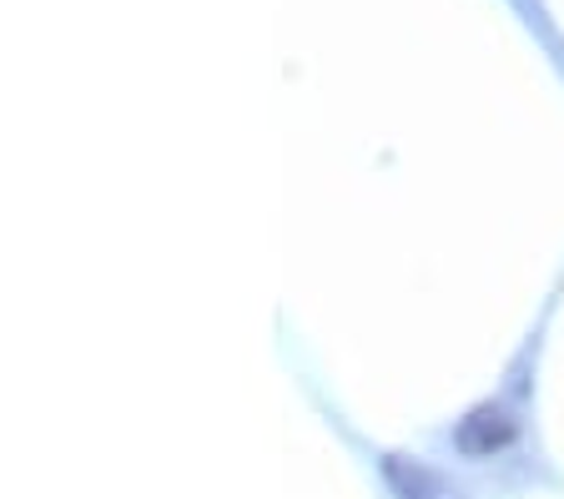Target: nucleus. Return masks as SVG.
Masks as SVG:
<instances>
[{"mask_svg":"<svg viewBox=\"0 0 564 499\" xmlns=\"http://www.w3.org/2000/svg\"><path fill=\"white\" fill-rule=\"evenodd\" d=\"M378 469H383V485L393 499H464V489L444 469L413 459V454H383Z\"/></svg>","mask_w":564,"mask_h":499,"instance_id":"nucleus-2","label":"nucleus"},{"mask_svg":"<svg viewBox=\"0 0 564 499\" xmlns=\"http://www.w3.org/2000/svg\"><path fill=\"white\" fill-rule=\"evenodd\" d=\"M519 440V419L505 404H474L469 414L454 424V449L464 459H494Z\"/></svg>","mask_w":564,"mask_h":499,"instance_id":"nucleus-1","label":"nucleus"}]
</instances>
